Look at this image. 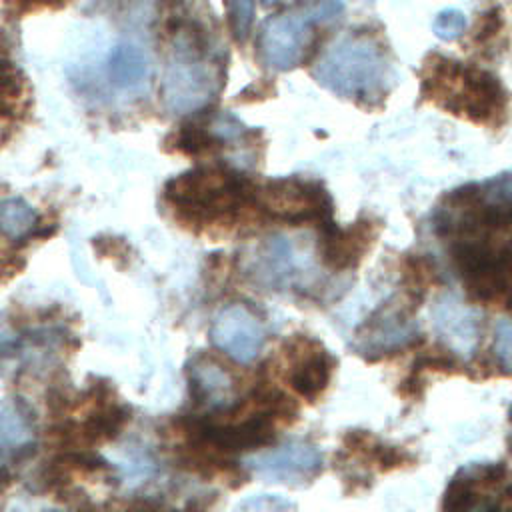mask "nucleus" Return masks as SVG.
<instances>
[{
  "label": "nucleus",
  "instance_id": "obj_1",
  "mask_svg": "<svg viewBox=\"0 0 512 512\" xmlns=\"http://www.w3.org/2000/svg\"><path fill=\"white\" fill-rule=\"evenodd\" d=\"M310 74L322 88L358 106L382 104L394 86L390 52L366 30L338 36L314 62Z\"/></svg>",
  "mask_w": 512,
  "mask_h": 512
},
{
  "label": "nucleus",
  "instance_id": "obj_2",
  "mask_svg": "<svg viewBox=\"0 0 512 512\" xmlns=\"http://www.w3.org/2000/svg\"><path fill=\"white\" fill-rule=\"evenodd\" d=\"M420 94L450 114L490 128L504 122L510 100L506 86L494 72L466 66L438 52H430L422 60Z\"/></svg>",
  "mask_w": 512,
  "mask_h": 512
},
{
  "label": "nucleus",
  "instance_id": "obj_3",
  "mask_svg": "<svg viewBox=\"0 0 512 512\" xmlns=\"http://www.w3.org/2000/svg\"><path fill=\"white\" fill-rule=\"evenodd\" d=\"M224 58L198 26H182L170 44L162 78V102L172 114L208 106L224 86Z\"/></svg>",
  "mask_w": 512,
  "mask_h": 512
},
{
  "label": "nucleus",
  "instance_id": "obj_4",
  "mask_svg": "<svg viewBox=\"0 0 512 512\" xmlns=\"http://www.w3.org/2000/svg\"><path fill=\"white\" fill-rule=\"evenodd\" d=\"M254 186L244 172L224 164L196 166L174 176L164 196L184 222L222 224L254 208Z\"/></svg>",
  "mask_w": 512,
  "mask_h": 512
},
{
  "label": "nucleus",
  "instance_id": "obj_5",
  "mask_svg": "<svg viewBox=\"0 0 512 512\" xmlns=\"http://www.w3.org/2000/svg\"><path fill=\"white\" fill-rule=\"evenodd\" d=\"M342 12L340 0H314L270 16L256 40L260 64L274 72H288L300 66L310 56L318 30L338 22Z\"/></svg>",
  "mask_w": 512,
  "mask_h": 512
},
{
  "label": "nucleus",
  "instance_id": "obj_6",
  "mask_svg": "<svg viewBox=\"0 0 512 512\" xmlns=\"http://www.w3.org/2000/svg\"><path fill=\"white\" fill-rule=\"evenodd\" d=\"M254 208L266 218L304 226L322 228L332 222V200L322 182L304 176L268 178L254 186Z\"/></svg>",
  "mask_w": 512,
  "mask_h": 512
},
{
  "label": "nucleus",
  "instance_id": "obj_7",
  "mask_svg": "<svg viewBox=\"0 0 512 512\" xmlns=\"http://www.w3.org/2000/svg\"><path fill=\"white\" fill-rule=\"evenodd\" d=\"M322 452L304 440H292L278 448L264 450L246 458V466L266 482H282L288 486L306 484L322 470Z\"/></svg>",
  "mask_w": 512,
  "mask_h": 512
},
{
  "label": "nucleus",
  "instance_id": "obj_8",
  "mask_svg": "<svg viewBox=\"0 0 512 512\" xmlns=\"http://www.w3.org/2000/svg\"><path fill=\"white\" fill-rule=\"evenodd\" d=\"M212 344L238 364H250L260 354L266 330L262 320L246 304H228L212 320Z\"/></svg>",
  "mask_w": 512,
  "mask_h": 512
},
{
  "label": "nucleus",
  "instance_id": "obj_9",
  "mask_svg": "<svg viewBox=\"0 0 512 512\" xmlns=\"http://www.w3.org/2000/svg\"><path fill=\"white\" fill-rule=\"evenodd\" d=\"M286 354V380L306 400H316L328 386L334 358L332 354L310 336L294 334L284 342Z\"/></svg>",
  "mask_w": 512,
  "mask_h": 512
},
{
  "label": "nucleus",
  "instance_id": "obj_10",
  "mask_svg": "<svg viewBox=\"0 0 512 512\" xmlns=\"http://www.w3.org/2000/svg\"><path fill=\"white\" fill-rule=\"evenodd\" d=\"M36 414L22 396L0 398V480L28 458L36 446Z\"/></svg>",
  "mask_w": 512,
  "mask_h": 512
},
{
  "label": "nucleus",
  "instance_id": "obj_11",
  "mask_svg": "<svg viewBox=\"0 0 512 512\" xmlns=\"http://www.w3.org/2000/svg\"><path fill=\"white\" fill-rule=\"evenodd\" d=\"M376 238L378 228L374 220L360 218L344 228L328 222L320 228L318 252L328 270L344 272L356 268L362 262Z\"/></svg>",
  "mask_w": 512,
  "mask_h": 512
},
{
  "label": "nucleus",
  "instance_id": "obj_12",
  "mask_svg": "<svg viewBox=\"0 0 512 512\" xmlns=\"http://www.w3.org/2000/svg\"><path fill=\"white\" fill-rule=\"evenodd\" d=\"M418 338V326L412 320L410 310L394 306L382 308L360 328L354 348L358 354L380 358L384 354H392L404 346H410Z\"/></svg>",
  "mask_w": 512,
  "mask_h": 512
},
{
  "label": "nucleus",
  "instance_id": "obj_13",
  "mask_svg": "<svg viewBox=\"0 0 512 512\" xmlns=\"http://www.w3.org/2000/svg\"><path fill=\"white\" fill-rule=\"evenodd\" d=\"M188 388L192 400L214 412H222L234 404V380L232 374L210 354H196L188 366Z\"/></svg>",
  "mask_w": 512,
  "mask_h": 512
},
{
  "label": "nucleus",
  "instance_id": "obj_14",
  "mask_svg": "<svg viewBox=\"0 0 512 512\" xmlns=\"http://www.w3.org/2000/svg\"><path fill=\"white\" fill-rule=\"evenodd\" d=\"M252 274L266 286L276 290L300 286L306 276L304 258L284 236L266 238L254 254Z\"/></svg>",
  "mask_w": 512,
  "mask_h": 512
},
{
  "label": "nucleus",
  "instance_id": "obj_15",
  "mask_svg": "<svg viewBox=\"0 0 512 512\" xmlns=\"http://www.w3.org/2000/svg\"><path fill=\"white\" fill-rule=\"evenodd\" d=\"M434 324L456 352H472L480 338V316L454 296H444L436 302Z\"/></svg>",
  "mask_w": 512,
  "mask_h": 512
},
{
  "label": "nucleus",
  "instance_id": "obj_16",
  "mask_svg": "<svg viewBox=\"0 0 512 512\" xmlns=\"http://www.w3.org/2000/svg\"><path fill=\"white\" fill-rule=\"evenodd\" d=\"M152 74V62L140 44L120 42L108 58V76L120 90H142Z\"/></svg>",
  "mask_w": 512,
  "mask_h": 512
},
{
  "label": "nucleus",
  "instance_id": "obj_17",
  "mask_svg": "<svg viewBox=\"0 0 512 512\" xmlns=\"http://www.w3.org/2000/svg\"><path fill=\"white\" fill-rule=\"evenodd\" d=\"M40 226L36 208L20 196H8L0 200V236L12 244H24L32 240Z\"/></svg>",
  "mask_w": 512,
  "mask_h": 512
},
{
  "label": "nucleus",
  "instance_id": "obj_18",
  "mask_svg": "<svg viewBox=\"0 0 512 512\" xmlns=\"http://www.w3.org/2000/svg\"><path fill=\"white\" fill-rule=\"evenodd\" d=\"M434 274H436V268L430 258L414 256V254L404 258L402 282H404L408 298L418 302L426 294L428 286L434 282Z\"/></svg>",
  "mask_w": 512,
  "mask_h": 512
},
{
  "label": "nucleus",
  "instance_id": "obj_19",
  "mask_svg": "<svg viewBox=\"0 0 512 512\" xmlns=\"http://www.w3.org/2000/svg\"><path fill=\"white\" fill-rule=\"evenodd\" d=\"M228 24L236 42H244L254 24V0H224Z\"/></svg>",
  "mask_w": 512,
  "mask_h": 512
},
{
  "label": "nucleus",
  "instance_id": "obj_20",
  "mask_svg": "<svg viewBox=\"0 0 512 512\" xmlns=\"http://www.w3.org/2000/svg\"><path fill=\"white\" fill-rule=\"evenodd\" d=\"M24 92V78L18 70V66L6 58L0 56V104H16Z\"/></svg>",
  "mask_w": 512,
  "mask_h": 512
},
{
  "label": "nucleus",
  "instance_id": "obj_21",
  "mask_svg": "<svg viewBox=\"0 0 512 512\" xmlns=\"http://www.w3.org/2000/svg\"><path fill=\"white\" fill-rule=\"evenodd\" d=\"M494 358L504 372H512V318H502L494 328Z\"/></svg>",
  "mask_w": 512,
  "mask_h": 512
},
{
  "label": "nucleus",
  "instance_id": "obj_22",
  "mask_svg": "<svg viewBox=\"0 0 512 512\" xmlns=\"http://www.w3.org/2000/svg\"><path fill=\"white\" fill-rule=\"evenodd\" d=\"M432 30L440 40H454L466 30V16L456 8H446L436 14Z\"/></svg>",
  "mask_w": 512,
  "mask_h": 512
},
{
  "label": "nucleus",
  "instance_id": "obj_23",
  "mask_svg": "<svg viewBox=\"0 0 512 512\" xmlns=\"http://www.w3.org/2000/svg\"><path fill=\"white\" fill-rule=\"evenodd\" d=\"M504 26V18H502V10L498 6L486 10L478 24H476V32H474V42L476 44H484L488 40H492Z\"/></svg>",
  "mask_w": 512,
  "mask_h": 512
},
{
  "label": "nucleus",
  "instance_id": "obj_24",
  "mask_svg": "<svg viewBox=\"0 0 512 512\" xmlns=\"http://www.w3.org/2000/svg\"><path fill=\"white\" fill-rule=\"evenodd\" d=\"M124 512H200V510L194 508V506L176 510V508H170L168 504H164L162 500H158L154 496H138V498L130 500V504L126 506Z\"/></svg>",
  "mask_w": 512,
  "mask_h": 512
},
{
  "label": "nucleus",
  "instance_id": "obj_25",
  "mask_svg": "<svg viewBox=\"0 0 512 512\" xmlns=\"http://www.w3.org/2000/svg\"><path fill=\"white\" fill-rule=\"evenodd\" d=\"M76 512H110V510L106 506H102V504H94L90 500H84L82 504H78Z\"/></svg>",
  "mask_w": 512,
  "mask_h": 512
},
{
  "label": "nucleus",
  "instance_id": "obj_26",
  "mask_svg": "<svg viewBox=\"0 0 512 512\" xmlns=\"http://www.w3.org/2000/svg\"><path fill=\"white\" fill-rule=\"evenodd\" d=\"M508 418H510V422H512V402H510V406H508ZM508 450H510V454H512V430H510V436H508Z\"/></svg>",
  "mask_w": 512,
  "mask_h": 512
},
{
  "label": "nucleus",
  "instance_id": "obj_27",
  "mask_svg": "<svg viewBox=\"0 0 512 512\" xmlns=\"http://www.w3.org/2000/svg\"><path fill=\"white\" fill-rule=\"evenodd\" d=\"M18 2H28V4H48V2H58V0H18Z\"/></svg>",
  "mask_w": 512,
  "mask_h": 512
},
{
  "label": "nucleus",
  "instance_id": "obj_28",
  "mask_svg": "<svg viewBox=\"0 0 512 512\" xmlns=\"http://www.w3.org/2000/svg\"><path fill=\"white\" fill-rule=\"evenodd\" d=\"M266 6H276V4H282V2H288V0H262Z\"/></svg>",
  "mask_w": 512,
  "mask_h": 512
},
{
  "label": "nucleus",
  "instance_id": "obj_29",
  "mask_svg": "<svg viewBox=\"0 0 512 512\" xmlns=\"http://www.w3.org/2000/svg\"><path fill=\"white\" fill-rule=\"evenodd\" d=\"M4 482H6V480H0V494H2V488H4Z\"/></svg>",
  "mask_w": 512,
  "mask_h": 512
},
{
  "label": "nucleus",
  "instance_id": "obj_30",
  "mask_svg": "<svg viewBox=\"0 0 512 512\" xmlns=\"http://www.w3.org/2000/svg\"><path fill=\"white\" fill-rule=\"evenodd\" d=\"M504 512H512V508H510V510H504Z\"/></svg>",
  "mask_w": 512,
  "mask_h": 512
}]
</instances>
